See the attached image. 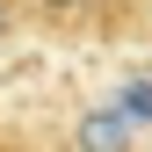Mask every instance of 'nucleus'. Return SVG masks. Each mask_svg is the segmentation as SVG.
<instances>
[{
  "mask_svg": "<svg viewBox=\"0 0 152 152\" xmlns=\"http://www.w3.org/2000/svg\"><path fill=\"white\" fill-rule=\"evenodd\" d=\"M130 123H138V116H130L123 102L87 109V116H80V152H123V145H130Z\"/></svg>",
  "mask_w": 152,
  "mask_h": 152,
  "instance_id": "obj_1",
  "label": "nucleus"
},
{
  "mask_svg": "<svg viewBox=\"0 0 152 152\" xmlns=\"http://www.w3.org/2000/svg\"><path fill=\"white\" fill-rule=\"evenodd\" d=\"M36 15H80V0H29Z\"/></svg>",
  "mask_w": 152,
  "mask_h": 152,
  "instance_id": "obj_2",
  "label": "nucleus"
},
{
  "mask_svg": "<svg viewBox=\"0 0 152 152\" xmlns=\"http://www.w3.org/2000/svg\"><path fill=\"white\" fill-rule=\"evenodd\" d=\"M15 29V0H0V36H7Z\"/></svg>",
  "mask_w": 152,
  "mask_h": 152,
  "instance_id": "obj_3",
  "label": "nucleus"
}]
</instances>
